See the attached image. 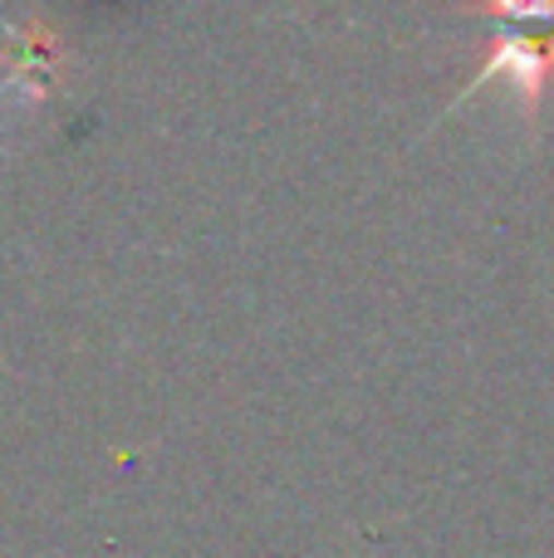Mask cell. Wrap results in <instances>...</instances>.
I'll return each mask as SVG.
<instances>
[{
    "instance_id": "6da1fadb",
    "label": "cell",
    "mask_w": 554,
    "mask_h": 558,
    "mask_svg": "<svg viewBox=\"0 0 554 558\" xmlns=\"http://www.w3.org/2000/svg\"><path fill=\"white\" fill-rule=\"evenodd\" d=\"M477 10L496 15L506 35L554 39V0H477Z\"/></svg>"
}]
</instances>
